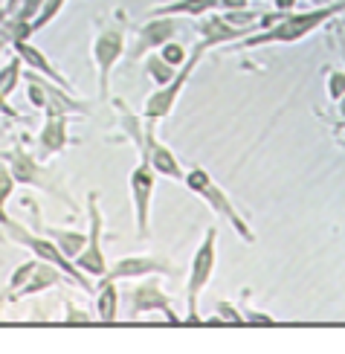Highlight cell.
Returning a JSON list of instances; mask_svg holds the SVG:
<instances>
[{"label":"cell","instance_id":"4fadbf2b","mask_svg":"<svg viewBox=\"0 0 345 354\" xmlns=\"http://www.w3.org/2000/svg\"><path fill=\"white\" fill-rule=\"evenodd\" d=\"M142 157H148V163L157 171V177H169V180L183 183L186 169L180 166V160L174 157V151L169 149L166 142L157 137V122H148L145 120V151Z\"/></svg>","mask_w":345,"mask_h":354},{"label":"cell","instance_id":"7a4b0ae2","mask_svg":"<svg viewBox=\"0 0 345 354\" xmlns=\"http://www.w3.org/2000/svg\"><path fill=\"white\" fill-rule=\"evenodd\" d=\"M0 232H3V239L6 241H12V244H18V247H26L29 253H32L35 259H41V261H50V264H55V268H62L67 276H70V282L73 285H79L84 293H96V288H93V279L90 276H84L79 268H76V261L73 259H67L62 250H58L47 235H41V232H32V230H26L24 224H18L15 218H9V215H0Z\"/></svg>","mask_w":345,"mask_h":354},{"label":"cell","instance_id":"83f0119b","mask_svg":"<svg viewBox=\"0 0 345 354\" xmlns=\"http://www.w3.org/2000/svg\"><path fill=\"white\" fill-rule=\"evenodd\" d=\"M15 186H18V183H15L9 166L0 163V215H6V203H9V198H12Z\"/></svg>","mask_w":345,"mask_h":354},{"label":"cell","instance_id":"484cf974","mask_svg":"<svg viewBox=\"0 0 345 354\" xmlns=\"http://www.w3.org/2000/svg\"><path fill=\"white\" fill-rule=\"evenodd\" d=\"M325 91L331 102H339L345 96V70L339 67H328V79H325Z\"/></svg>","mask_w":345,"mask_h":354},{"label":"cell","instance_id":"3957f363","mask_svg":"<svg viewBox=\"0 0 345 354\" xmlns=\"http://www.w3.org/2000/svg\"><path fill=\"white\" fill-rule=\"evenodd\" d=\"M183 183H186V189L192 192V195L201 198L221 221H227V224L232 227V232H235L244 244H256V232H252L250 221H247L241 212H238V206L232 203V195H227V192H223V189L215 183V177L209 174L206 169L192 166V169L186 171V177H183Z\"/></svg>","mask_w":345,"mask_h":354},{"label":"cell","instance_id":"44dd1931","mask_svg":"<svg viewBox=\"0 0 345 354\" xmlns=\"http://www.w3.org/2000/svg\"><path fill=\"white\" fill-rule=\"evenodd\" d=\"M35 264H38V259L32 256L29 261H24V264H18V268L12 270V276H9V282H6V290L0 293V308H3L6 302H15L18 299V290L29 282V276H32V270H35Z\"/></svg>","mask_w":345,"mask_h":354},{"label":"cell","instance_id":"836d02e7","mask_svg":"<svg viewBox=\"0 0 345 354\" xmlns=\"http://www.w3.org/2000/svg\"><path fill=\"white\" fill-rule=\"evenodd\" d=\"M276 6V12H293L299 6V0H270Z\"/></svg>","mask_w":345,"mask_h":354},{"label":"cell","instance_id":"6da1fadb","mask_svg":"<svg viewBox=\"0 0 345 354\" xmlns=\"http://www.w3.org/2000/svg\"><path fill=\"white\" fill-rule=\"evenodd\" d=\"M345 12V0H331L325 6H313L305 12H281L279 18L270 24L267 29H259L238 44H232L235 50H256V47H273V44H296L308 35H313L319 26H325L331 18Z\"/></svg>","mask_w":345,"mask_h":354},{"label":"cell","instance_id":"9a60e30c","mask_svg":"<svg viewBox=\"0 0 345 354\" xmlns=\"http://www.w3.org/2000/svg\"><path fill=\"white\" fill-rule=\"evenodd\" d=\"M12 44V53H18L21 55V62L29 64L35 73H41V76H47L50 82H55L58 87H64V91H73V84L70 79L62 76V70H58L47 55H44V50H38L35 44H29V41H9Z\"/></svg>","mask_w":345,"mask_h":354},{"label":"cell","instance_id":"4316f807","mask_svg":"<svg viewBox=\"0 0 345 354\" xmlns=\"http://www.w3.org/2000/svg\"><path fill=\"white\" fill-rule=\"evenodd\" d=\"M215 317H212V322H230V326H241V308H238V305H232V302H218L215 305Z\"/></svg>","mask_w":345,"mask_h":354},{"label":"cell","instance_id":"d6986e66","mask_svg":"<svg viewBox=\"0 0 345 354\" xmlns=\"http://www.w3.org/2000/svg\"><path fill=\"white\" fill-rule=\"evenodd\" d=\"M35 232H41V235H47V239L62 250V253L67 256V259H73L76 261V256L84 250V244H87V232H79V230H64V227H44L41 221H35Z\"/></svg>","mask_w":345,"mask_h":354},{"label":"cell","instance_id":"cb8c5ba5","mask_svg":"<svg viewBox=\"0 0 345 354\" xmlns=\"http://www.w3.org/2000/svg\"><path fill=\"white\" fill-rule=\"evenodd\" d=\"M64 3L67 0H44V6H41V12L32 18V32H41L44 26H50L58 15H62V9H64Z\"/></svg>","mask_w":345,"mask_h":354},{"label":"cell","instance_id":"30bf717a","mask_svg":"<svg viewBox=\"0 0 345 354\" xmlns=\"http://www.w3.org/2000/svg\"><path fill=\"white\" fill-rule=\"evenodd\" d=\"M128 311H131L133 319H140V317H145V314L157 311V314L166 317L169 322H180V317L174 314V305H171V299H169V293L160 288V282H154V279H148V276H142L140 285L131 290V297H128Z\"/></svg>","mask_w":345,"mask_h":354},{"label":"cell","instance_id":"4dcf8cb0","mask_svg":"<svg viewBox=\"0 0 345 354\" xmlns=\"http://www.w3.org/2000/svg\"><path fill=\"white\" fill-rule=\"evenodd\" d=\"M96 319V314H84L82 308H76L73 302H67V317H64V322H73V326H84V322H93Z\"/></svg>","mask_w":345,"mask_h":354},{"label":"cell","instance_id":"5b68a950","mask_svg":"<svg viewBox=\"0 0 345 354\" xmlns=\"http://www.w3.org/2000/svg\"><path fill=\"white\" fill-rule=\"evenodd\" d=\"M0 163L9 166V171H12V177H15V183H18V186L50 192V195H55L62 203H70V209H73V201L64 195L62 183H58V177L32 151L21 149V145H15V149H3V151H0Z\"/></svg>","mask_w":345,"mask_h":354},{"label":"cell","instance_id":"d4e9b609","mask_svg":"<svg viewBox=\"0 0 345 354\" xmlns=\"http://www.w3.org/2000/svg\"><path fill=\"white\" fill-rule=\"evenodd\" d=\"M157 53H160L162 62H169L171 67H183V64H186V58H189V50H186V47H183V44H180L177 38L166 41V44H162V47H160Z\"/></svg>","mask_w":345,"mask_h":354},{"label":"cell","instance_id":"ba28073f","mask_svg":"<svg viewBox=\"0 0 345 354\" xmlns=\"http://www.w3.org/2000/svg\"><path fill=\"white\" fill-rule=\"evenodd\" d=\"M99 192H87V244L84 250L76 256V268L90 276V279H102L108 273V259H104V250H102V232H104V215H102V206H99Z\"/></svg>","mask_w":345,"mask_h":354},{"label":"cell","instance_id":"8992f818","mask_svg":"<svg viewBox=\"0 0 345 354\" xmlns=\"http://www.w3.org/2000/svg\"><path fill=\"white\" fill-rule=\"evenodd\" d=\"M215 264H218V227H209L203 232V241L198 244L189 264V273H186V319L189 322H198L201 314V293L209 288L215 276Z\"/></svg>","mask_w":345,"mask_h":354},{"label":"cell","instance_id":"7c38bea8","mask_svg":"<svg viewBox=\"0 0 345 354\" xmlns=\"http://www.w3.org/2000/svg\"><path fill=\"white\" fill-rule=\"evenodd\" d=\"M142 276H177V270L171 268L169 259L160 256H125L119 259L113 268H108L102 279H111V282H125V279H142Z\"/></svg>","mask_w":345,"mask_h":354},{"label":"cell","instance_id":"277c9868","mask_svg":"<svg viewBox=\"0 0 345 354\" xmlns=\"http://www.w3.org/2000/svg\"><path fill=\"white\" fill-rule=\"evenodd\" d=\"M128 50L125 41V21L122 18H108L96 24V35L90 44V62L96 67V82H99V99H108L111 93V76L116 64L122 62V55Z\"/></svg>","mask_w":345,"mask_h":354},{"label":"cell","instance_id":"ac0fdd59","mask_svg":"<svg viewBox=\"0 0 345 354\" xmlns=\"http://www.w3.org/2000/svg\"><path fill=\"white\" fill-rule=\"evenodd\" d=\"M64 282H70V276H67L62 268H55V264L38 259L32 276H29V282L18 290V299H15V302H21V299H26V297H38V293L50 290V288H58V285H64Z\"/></svg>","mask_w":345,"mask_h":354},{"label":"cell","instance_id":"f1b7e54d","mask_svg":"<svg viewBox=\"0 0 345 354\" xmlns=\"http://www.w3.org/2000/svg\"><path fill=\"white\" fill-rule=\"evenodd\" d=\"M41 6H44V0H21V9L15 12L9 21H21V24H29V26H32V18L41 12Z\"/></svg>","mask_w":345,"mask_h":354},{"label":"cell","instance_id":"1f68e13d","mask_svg":"<svg viewBox=\"0 0 345 354\" xmlns=\"http://www.w3.org/2000/svg\"><path fill=\"white\" fill-rule=\"evenodd\" d=\"M0 113H3V116H9V120H21V113H18V111H15V108L9 105V96H6L3 91H0Z\"/></svg>","mask_w":345,"mask_h":354},{"label":"cell","instance_id":"8fae6325","mask_svg":"<svg viewBox=\"0 0 345 354\" xmlns=\"http://www.w3.org/2000/svg\"><path fill=\"white\" fill-rule=\"evenodd\" d=\"M180 32V18H145V24L137 29V38L125 50L131 55V62H140L148 53H157L162 44L177 38Z\"/></svg>","mask_w":345,"mask_h":354},{"label":"cell","instance_id":"f546056e","mask_svg":"<svg viewBox=\"0 0 345 354\" xmlns=\"http://www.w3.org/2000/svg\"><path fill=\"white\" fill-rule=\"evenodd\" d=\"M241 319L250 322V326H276V319L270 314H261V311H252V308H241Z\"/></svg>","mask_w":345,"mask_h":354},{"label":"cell","instance_id":"d6a6232c","mask_svg":"<svg viewBox=\"0 0 345 354\" xmlns=\"http://www.w3.org/2000/svg\"><path fill=\"white\" fill-rule=\"evenodd\" d=\"M250 0H218V9L221 12H230V9H247Z\"/></svg>","mask_w":345,"mask_h":354},{"label":"cell","instance_id":"e0dca14e","mask_svg":"<svg viewBox=\"0 0 345 354\" xmlns=\"http://www.w3.org/2000/svg\"><path fill=\"white\" fill-rule=\"evenodd\" d=\"M215 9H218V0H171V3L145 9V18H194L198 21Z\"/></svg>","mask_w":345,"mask_h":354},{"label":"cell","instance_id":"9c48e42d","mask_svg":"<svg viewBox=\"0 0 345 354\" xmlns=\"http://www.w3.org/2000/svg\"><path fill=\"white\" fill-rule=\"evenodd\" d=\"M131 203H133V221H137V235L148 241L151 235V201H154V186H157V171L148 163V157L137 154V166H133L131 177Z\"/></svg>","mask_w":345,"mask_h":354},{"label":"cell","instance_id":"e575fe53","mask_svg":"<svg viewBox=\"0 0 345 354\" xmlns=\"http://www.w3.org/2000/svg\"><path fill=\"white\" fill-rule=\"evenodd\" d=\"M337 108H339V116H342V120L337 122V128H345V96L337 102Z\"/></svg>","mask_w":345,"mask_h":354},{"label":"cell","instance_id":"7402d4cb","mask_svg":"<svg viewBox=\"0 0 345 354\" xmlns=\"http://www.w3.org/2000/svg\"><path fill=\"white\" fill-rule=\"evenodd\" d=\"M142 70H145V79H151L154 82V87H162L166 82H171L174 79V73L180 70V67H171L169 62H162L160 58V53H148L145 58H142Z\"/></svg>","mask_w":345,"mask_h":354},{"label":"cell","instance_id":"52a82bcc","mask_svg":"<svg viewBox=\"0 0 345 354\" xmlns=\"http://www.w3.org/2000/svg\"><path fill=\"white\" fill-rule=\"evenodd\" d=\"M206 50H212V47H209V44L201 38V41L189 50L186 64L174 73V79L166 82L162 87H154V93L148 96L145 105H142V120H148V122H162V120H169L171 111H174V105L180 102V93H183V87L189 84L192 73L198 70V64H201V58H203Z\"/></svg>","mask_w":345,"mask_h":354},{"label":"cell","instance_id":"2e32d148","mask_svg":"<svg viewBox=\"0 0 345 354\" xmlns=\"http://www.w3.org/2000/svg\"><path fill=\"white\" fill-rule=\"evenodd\" d=\"M198 32H201V38L209 44V47H221V44H238L241 38H247L244 29H235L232 24H227L218 9L203 15V18H198Z\"/></svg>","mask_w":345,"mask_h":354},{"label":"cell","instance_id":"5bb4252c","mask_svg":"<svg viewBox=\"0 0 345 354\" xmlns=\"http://www.w3.org/2000/svg\"><path fill=\"white\" fill-rule=\"evenodd\" d=\"M70 116H44L41 134H38V157L50 160L55 154H64L70 145Z\"/></svg>","mask_w":345,"mask_h":354},{"label":"cell","instance_id":"603a6c76","mask_svg":"<svg viewBox=\"0 0 345 354\" xmlns=\"http://www.w3.org/2000/svg\"><path fill=\"white\" fill-rule=\"evenodd\" d=\"M21 79H24V62H21V55L15 53L9 62L0 67V91H3L6 96H12L15 91H18Z\"/></svg>","mask_w":345,"mask_h":354},{"label":"cell","instance_id":"ffe728a7","mask_svg":"<svg viewBox=\"0 0 345 354\" xmlns=\"http://www.w3.org/2000/svg\"><path fill=\"white\" fill-rule=\"evenodd\" d=\"M119 317V290L111 279H99L96 288V319L99 322H116Z\"/></svg>","mask_w":345,"mask_h":354}]
</instances>
